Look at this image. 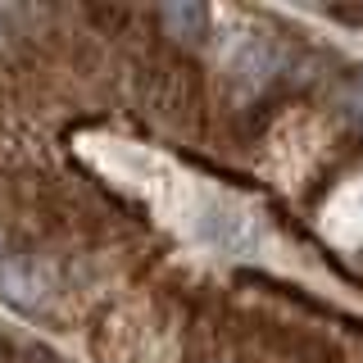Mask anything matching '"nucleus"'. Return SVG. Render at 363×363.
Listing matches in <instances>:
<instances>
[{
	"label": "nucleus",
	"instance_id": "7ed1b4c3",
	"mask_svg": "<svg viewBox=\"0 0 363 363\" xmlns=\"http://www.w3.org/2000/svg\"><path fill=\"white\" fill-rule=\"evenodd\" d=\"M0 250H5V232H0Z\"/></svg>",
	"mask_w": 363,
	"mask_h": 363
},
{
	"label": "nucleus",
	"instance_id": "f03ea898",
	"mask_svg": "<svg viewBox=\"0 0 363 363\" xmlns=\"http://www.w3.org/2000/svg\"><path fill=\"white\" fill-rule=\"evenodd\" d=\"M164 23L177 32V37H191V41H196L200 32H204V9L200 5H168L164 9Z\"/></svg>",
	"mask_w": 363,
	"mask_h": 363
},
{
	"label": "nucleus",
	"instance_id": "f257e3e1",
	"mask_svg": "<svg viewBox=\"0 0 363 363\" xmlns=\"http://www.w3.org/2000/svg\"><path fill=\"white\" fill-rule=\"evenodd\" d=\"M45 272L37 268V259H5L0 264V295H5L9 304H23V309H32V304L45 300Z\"/></svg>",
	"mask_w": 363,
	"mask_h": 363
}]
</instances>
